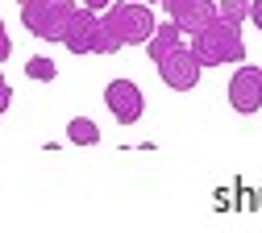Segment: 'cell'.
<instances>
[{
  "instance_id": "cell-8",
  "label": "cell",
  "mask_w": 262,
  "mask_h": 233,
  "mask_svg": "<svg viewBox=\"0 0 262 233\" xmlns=\"http://www.w3.org/2000/svg\"><path fill=\"white\" fill-rule=\"evenodd\" d=\"M104 104L121 125H138L142 113H146V96H142V88L134 79H113L104 88Z\"/></svg>"
},
{
  "instance_id": "cell-1",
  "label": "cell",
  "mask_w": 262,
  "mask_h": 233,
  "mask_svg": "<svg viewBox=\"0 0 262 233\" xmlns=\"http://www.w3.org/2000/svg\"><path fill=\"white\" fill-rule=\"evenodd\" d=\"M104 25L113 29V38L121 46H146L158 29L150 0H113L104 9Z\"/></svg>"
},
{
  "instance_id": "cell-9",
  "label": "cell",
  "mask_w": 262,
  "mask_h": 233,
  "mask_svg": "<svg viewBox=\"0 0 262 233\" xmlns=\"http://www.w3.org/2000/svg\"><path fill=\"white\" fill-rule=\"evenodd\" d=\"M179 46H183V29H179V25H175V21L167 17V21H162V25L154 29V38L146 42V54H150V62L158 67L162 58H167L171 50H179Z\"/></svg>"
},
{
  "instance_id": "cell-14",
  "label": "cell",
  "mask_w": 262,
  "mask_h": 233,
  "mask_svg": "<svg viewBox=\"0 0 262 233\" xmlns=\"http://www.w3.org/2000/svg\"><path fill=\"white\" fill-rule=\"evenodd\" d=\"M9 104H13V88H9V79H5V83H0V117L9 113Z\"/></svg>"
},
{
  "instance_id": "cell-12",
  "label": "cell",
  "mask_w": 262,
  "mask_h": 233,
  "mask_svg": "<svg viewBox=\"0 0 262 233\" xmlns=\"http://www.w3.org/2000/svg\"><path fill=\"white\" fill-rule=\"evenodd\" d=\"M216 9H221V21H250V0H216Z\"/></svg>"
},
{
  "instance_id": "cell-4",
  "label": "cell",
  "mask_w": 262,
  "mask_h": 233,
  "mask_svg": "<svg viewBox=\"0 0 262 233\" xmlns=\"http://www.w3.org/2000/svg\"><path fill=\"white\" fill-rule=\"evenodd\" d=\"M62 46H67L71 54H117L121 50V42L113 38V29L104 25V17H96V9H79L75 13Z\"/></svg>"
},
{
  "instance_id": "cell-11",
  "label": "cell",
  "mask_w": 262,
  "mask_h": 233,
  "mask_svg": "<svg viewBox=\"0 0 262 233\" xmlns=\"http://www.w3.org/2000/svg\"><path fill=\"white\" fill-rule=\"evenodd\" d=\"M58 75V67H54V58H46V54H34L25 62V79H34V83H50Z\"/></svg>"
},
{
  "instance_id": "cell-10",
  "label": "cell",
  "mask_w": 262,
  "mask_h": 233,
  "mask_svg": "<svg viewBox=\"0 0 262 233\" xmlns=\"http://www.w3.org/2000/svg\"><path fill=\"white\" fill-rule=\"evenodd\" d=\"M67 142L71 146H96L100 142V125H96L92 117H71L67 121Z\"/></svg>"
},
{
  "instance_id": "cell-15",
  "label": "cell",
  "mask_w": 262,
  "mask_h": 233,
  "mask_svg": "<svg viewBox=\"0 0 262 233\" xmlns=\"http://www.w3.org/2000/svg\"><path fill=\"white\" fill-rule=\"evenodd\" d=\"M250 21H254V29L262 33V0H250Z\"/></svg>"
},
{
  "instance_id": "cell-16",
  "label": "cell",
  "mask_w": 262,
  "mask_h": 233,
  "mask_svg": "<svg viewBox=\"0 0 262 233\" xmlns=\"http://www.w3.org/2000/svg\"><path fill=\"white\" fill-rule=\"evenodd\" d=\"M79 5H83V9H96V13H100V9H108V5H113V0H79Z\"/></svg>"
},
{
  "instance_id": "cell-17",
  "label": "cell",
  "mask_w": 262,
  "mask_h": 233,
  "mask_svg": "<svg viewBox=\"0 0 262 233\" xmlns=\"http://www.w3.org/2000/svg\"><path fill=\"white\" fill-rule=\"evenodd\" d=\"M17 5H21V9H29V5H38V0H17Z\"/></svg>"
},
{
  "instance_id": "cell-5",
  "label": "cell",
  "mask_w": 262,
  "mask_h": 233,
  "mask_svg": "<svg viewBox=\"0 0 262 233\" xmlns=\"http://www.w3.org/2000/svg\"><path fill=\"white\" fill-rule=\"evenodd\" d=\"M158 75H162V83H167L171 92H191L195 83H200V75H204V62L195 58L191 42H183L179 50H171L158 62Z\"/></svg>"
},
{
  "instance_id": "cell-7",
  "label": "cell",
  "mask_w": 262,
  "mask_h": 233,
  "mask_svg": "<svg viewBox=\"0 0 262 233\" xmlns=\"http://www.w3.org/2000/svg\"><path fill=\"white\" fill-rule=\"evenodd\" d=\"M162 9H167V17L187 33H200L208 29L212 21H221V9H216V0H162Z\"/></svg>"
},
{
  "instance_id": "cell-13",
  "label": "cell",
  "mask_w": 262,
  "mask_h": 233,
  "mask_svg": "<svg viewBox=\"0 0 262 233\" xmlns=\"http://www.w3.org/2000/svg\"><path fill=\"white\" fill-rule=\"evenodd\" d=\"M9 54H13V38H9L5 21H0V62H9Z\"/></svg>"
},
{
  "instance_id": "cell-6",
  "label": "cell",
  "mask_w": 262,
  "mask_h": 233,
  "mask_svg": "<svg viewBox=\"0 0 262 233\" xmlns=\"http://www.w3.org/2000/svg\"><path fill=\"white\" fill-rule=\"evenodd\" d=\"M229 104L242 117H254L262 109V67H250V62H237L233 79H229Z\"/></svg>"
},
{
  "instance_id": "cell-2",
  "label": "cell",
  "mask_w": 262,
  "mask_h": 233,
  "mask_svg": "<svg viewBox=\"0 0 262 233\" xmlns=\"http://www.w3.org/2000/svg\"><path fill=\"white\" fill-rule=\"evenodd\" d=\"M191 50L204 67H225V62H246V42H242V25L233 21H212L208 29L191 33Z\"/></svg>"
},
{
  "instance_id": "cell-3",
  "label": "cell",
  "mask_w": 262,
  "mask_h": 233,
  "mask_svg": "<svg viewBox=\"0 0 262 233\" xmlns=\"http://www.w3.org/2000/svg\"><path fill=\"white\" fill-rule=\"evenodd\" d=\"M75 13H79L75 0H38V5L21 9V25L34 33L38 42H62L71 21H75Z\"/></svg>"
},
{
  "instance_id": "cell-18",
  "label": "cell",
  "mask_w": 262,
  "mask_h": 233,
  "mask_svg": "<svg viewBox=\"0 0 262 233\" xmlns=\"http://www.w3.org/2000/svg\"><path fill=\"white\" fill-rule=\"evenodd\" d=\"M150 5H162V0H150Z\"/></svg>"
}]
</instances>
